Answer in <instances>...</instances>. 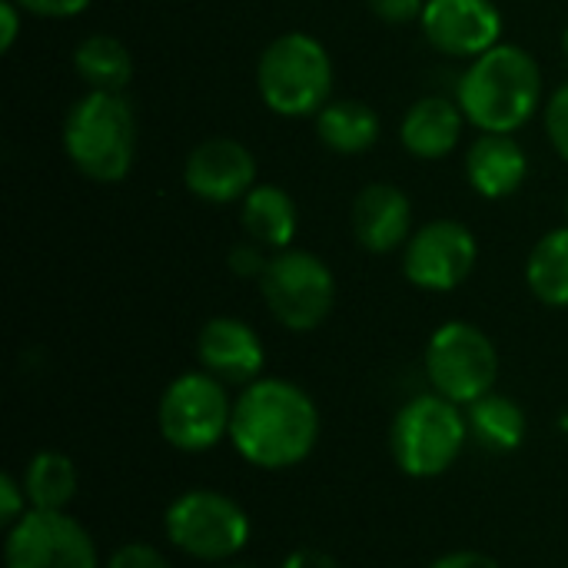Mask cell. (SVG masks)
Instances as JSON below:
<instances>
[{
	"instance_id": "836d02e7",
	"label": "cell",
	"mask_w": 568,
	"mask_h": 568,
	"mask_svg": "<svg viewBox=\"0 0 568 568\" xmlns=\"http://www.w3.org/2000/svg\"><path fill=\"white\" fill-rule=\"evenodd\" d=\"M566 223H568V196H566Z\"/></svg>"
},
{
	"instance_id": "5bb4252c",
	"label": "cell",
	"mask_w": 568,
	"mask_h": 568,
	"mask_svg": "<svg viewBox=\"0 0 568 568\" xmlns=\"http://www.w3.org/2000/svg\"><path fill=\"white\" fill-rule=\"evenodd\" d=\"M200 363L210 376L230 386H250L260 379L266 353L253 326L233 316H216L200 329L196 339Z\"/></svg>"
},
{
	"instance_id": "d4e9b609",
	"label": "cell",
	"mask_w": 568,
	"mask_h": 568,
	"mask_svg": "<svg viewBox=\"0 0 568 568\" xmlns=\"http://www.w3.org/2000/svg\"><path fill=\"white\" fill-rule=\"evenodd\" d=\"M106 568H170V566H166V559H163L153 546H146V542H126V546H120V549L110 556Z\"/></svg>"
},
{
	"instance_id": "277c9868",
	"label": "cell",
	"mask_w": 568,
	"mask_h": 568,
	"mask_svg": "<svg viewBox=\"0 0 568 568\" xmlns=\"http://www.w3.org/2000/svg\"><path fill=\"white\" fill-rule=\"evenodd\" d=\"M256 90L280 116H316L333 93V60L313 33H280L260 53Z\"/></svg>"
},
{
	"instance_id": "d6a6232c",
	"label": "cell",
	"mask_w": 568,
	"mask_h": 568,
	"mask_svg": "<svg viewBox=\"0 0 568 568\" xmlns=\"http://www.w3.org/2000/svg\"><path fill=\"white\" fill-rule=\"evenodd\" d=\"M562 53H566V63H568V23H566V30H562Z\"/></svg>"
},
{
	"instance_id": "d6986e66",
	"label": "cell",
	"mask_w": 568,
	"mask_h": 568,
	"mask_svg": "<svg viewBox=\"0 0 568 568\" xmlns=\"http://www.w3.org/2000/svg\"><path fill=\"white\" fill-rule=\"evenodd\" d=\"M316 136L339 156H359L379 140V116L363 100H329L316 113Z\"/></svg>"
},
{
	"instance_id": "f1b7e54d",
	"label": "cell",
	"mask_w": 568,
	"mask_h": 568,
	"mask_svg": "<svg viewBox=\"0 0 568 568\" xmlns=\"http://www.w3.org/2000/svg\"><path fill=\"white\" fill-rule=\"evenodd\" d=\"M27 13L33 17H53V20H67L83 13L93 0H17Z\"/></svg>"
},
{
	"instance_id": "5b68a950",
	"label": "cell",
	"mask_w": 568,
	"mask_h": 568,
	"mask_svg": "<svg viewBox=\"0 0 568 568\" xmlns=\"http://www.w3.org/2000/svg\"><path fill=\"white\" fill-rule=\"evenodd\" d=\"M469 436V419L446 396H416L406 403L393 423L389 443L393 459L406 476L433 479L443 476L463 453Z\"/></svg>"
},
{
	"instance_id": "7c38bea8",
	"label": "cell",
	"mask_w": 568,
	"mask_h": 568,
	"mask_svg": "<svg viewBox=\"0 0 568 568\" xmlns=\"http://www.w3.org/2000/svg\"><path fill=\"white\" fill-rule=\"evenodd\" d=\"M419 27L433 50L456 60H476L503 43V13L493 0H426Z\"/></svg>"
},
{
	"instance_id": "4dcf8cb0",
	"label": "cell",
	"mask_w": 568,
	"mask_h": 568,
	"mask_svg": "<svg viewBox=\"0 0 568 568\" xmlns=\"http://www.w3.org/2000/svg\"><path fill=\"white\" fill-rule=\"evenodd\" d=\"M283 568H339V566H336V559H333L329 552L313 549V546H303V549H296L293 556H286Z\"/></svg>"
},
{
	"instance_id": "1f68e13d",
	"label": "cell",
	"mask_w": 568,
	"mask_h": 568,
	"mask_svg": "<svg viewBox=\"0 0 568 568\" xmlns=\"http://www.w3.org/2000/svg\"><path fill=\"white\" fill-rule=\"evenodd\" d=\"M433 568H499V562L483 552H449L439 562H433Z\"/></svg>"
},
{
	"instance_id": "44dd1931",
	"label": "cell",
	"mask_w": 568,
	"mask_h": 568,
	"mask_svg": "<svg viewBox=\"0 0 568 568\" xmlns=\"http://www.w3.org/2000/svg\"><path fill=\"white\" fill-rule=\"evenodd\" d=\"M77 486H80V476H77L73 459L53 449L37 453L23 473L27 503L40 513H63L73 503Z\"/></svg>"
},
{
	"instance_id": "603a6c76",
	"label": "cell",
	"mask_w": 568,
	"mask_h": 568,
	"mask_svg": "<svg viewBox=\"0 0 568 568\" xmlns=\"http://www.w3.org/2000/svg\"><path fill=\"white\" fill-rule=\"evenodd\" d=\"M469 433L493 453H513L526 439V413L506 396H483L469 406Z\"/></svg>"
},
{
	"instance_id": "7402d4cb",
	"label": "cell",
	"mask_w": 568,
	"mask_h": 568,
	"mask_svg": "<svg viewBox=\"0 0 568 568\" xmlns=\"http://www.w3.org/2000/svg\"><path fill=\"white\" fill-rule=\"evenodd\" d=\"M526 283L546 306H568V223L549 230L529 253Z\"/></svg>"
},
{
	"instance_id": "3957f363",
	"label": "cell",
	"mask_w": 568,
	"mask_h": 568,
	"mask_svg": "<svg viewBox=\"0 0 568 568\" xmlns=\"http://www.w3.org/2000/svg\"><path fill=\"white\" fill-rule=\"evenodd\" d=\"M63 150L93 183H120L136 160V116L123 93L87 90L63 120Z\"/></svg>"
},
{
	"instance_id": "cb8c5ba5",
	"label": "cell",
	"mask_w": 568,
	"mask_h": 568,
	"mask_svg": "<svg viewBox=\"0 0 568 568\" xmlns=\"http://www.w3.org/2000/svg\"><path fill=\"white\" fill-rule=\"evenodd\" d=\"M546 133L556 153L568 163V83H562L546 103Z\"/></svg>"
},
{
	"instance_id": "7a4b0ae2",
	"label": "cell",
	"mask_w": 568,
	"mask_h": 568,
	"mask_svg": "<svg viewBox=\"0 0 568 568\" xmlns=\"http://www.w3.org/2000/svg\"><path fill=\"white\" fill-rule=\"evenodd\" d=\"M456 103L479 133H516L542 103V70L519 43H496L469 60L456 83Z\"/></svg>"
},
{
	"instance_id": "8992f818",
	"label": "cell",
	"mask_w": 568,
	"mask_h": 568,
	"mask_svg": "<svg viewBox=\"0 0 568 568\" xmlns=\"http://www.w3.org/2000/svg\"><path fill=\"white\" fill-rule=\"evenodd\" d=\"M260 293L273 320L293 333H310L326 323L336 303L329 266L310 250H280L260 276Z\"/></svg>"
},
{
	"instance_id": "6da1fadb",
	"label": "cell",
	"mask_w": 568,
	"mask_h": 568,
	"mask_svg": "<svg viewBox=\"0 0 568 568\" xmlns=\"http://www.w3.org/2000/svg\"><path fill=\"white\" fill-rule=\"evenodd\" d=\"M230 439L260 469L300 466L320 439L316 403L286 379H256L233 403Z\"/></svg>"
},
{
	"instance_id": "52a82bcc",
	"label": "cell",
	"mask_w": 568,
	"mask_h": 568,
	"mask_svg": "<svg viewBox=\"0 0 568 568\" xmlns=\"http://www.w3.org/2000/svg\"><path fill=\"white\" fill-rule=\"evenodd\" d=\"M426 376L439 396L456 406H473L489 396L499 376V353L493 339L463 320L439 326L426 346Z\"/></svg>"
},
{
	"instance_id": "4316f807",
	"label": "cell",
	"mask_w": 568,
	"mask_h": 568,
	"mask_svg": "<svg viewBox=\"0 0 568 568\" xmlns=\"http://www.w3.org/2000/svg\"><path fill=\"white\" fill-rule=\"evenodd\" d=\"M266 253H263V246L260 243H240V246H233L230 250V270L236 273V276H263L266 273Z\"/></svg>"
},
{
	"instance_id": "ffe728a7",
	"label": "cell",
	"mask_w": 568,
	"mask_h": 568,
	"mask_svg": "<svg viewBox=\"0 0 568 568\" xmlns=\"http://www.w3.org/2000/svg\"><path fill=\"white\" fill-rule=\"evenodd\" d=\"M73 70L87 90L123 93V87L133 80V57L123 40L110 33H90L73 50Z\"/></svg>"
},
{
	"instance_id": "ba28073f",
	"label": "cell",
	"mask_w": 568,
	"mask_h": 568,
	"mask_svg": "<svg viewBox=\"0 0 568 568\" xmlns=\"http://www.w3.org/2000/svg\"><path fill=\"white\" fill-rule=\"evenodd\" d=\"M166 536L180 552L200 562H220L250 542V519L236 499L213 489H193L170 503Z\"/></svg>"
},
{
	"instance_id": "e0dca14e",
	"label": "cell",
	"mask_w": 568,
	"mask_h": 568,
	"mask_svg": "<svg viewBox=\"0 0 568 568\" xmlns=\"http://www.w3.org/2000/svg\"><path fill=\"white\" fill-rule=\"evenodd\" d=\"M463 123L466 116L456 100L419 97L399 123V140L406 153H413L416 160H443L456 150L463 136Z\"/></svg>"
},
{
	"instance_id": "83f0119b",
	"label": "cell",
	"mask_w": 568,
	"mask_h": 568,
	"mask_svg": "<svg viewBox=\"0 0 568 568\" xmlns=\"http://www.w3.org/2000/svg\"><path fill=\"white\" fill-rule=\"evenodd\" d=\"M383 23H413L423 17L426 0H366Z\"/></svg>"
},
{
	"instance_id": "f546056e",
	"label": "cell",
	"mask_w": 568,
	"mask_h": 568,
	"mask_svg": "<svg viewBox=\"0 0 568 568\" xmlns=\"http://www.w3.org/2000/svg\"><path fill=\"white\" fill-rule=\"evenodd\" d=\"M20 13L23 7L17 0H0V50L10 53L20 37Z\"/></svg>"
},
{
	"instance_id": "e575fe53",
	"label": "cell",
	"mask_w": 568,
	"mask_h": 568,
	"mask_svg": "<svg viewBox=\"0 0 568 568\" xmlns=\"http://www.w3.org/2000/svg\"><path fill=\"white\" fill-rule=\"evenodd\" d=\"M562 426H566V429H568V416H566V419H562Z\"/></svg>"
},
{
	"instance_id": "8fae6325",
	"label": "cell",
	"mask_w": 568,
	"mask_h": 568,
	"mask_svg": "<svg viewBox=\"0 0 568 568\" xmlns=\"http://www.w3.org/2000/svg\"><path fill=\"white\" fill-rule=\"evenodd\" d=\"M7 568H100V559L77 519L30 509L7 532Z\"/></svg>"
},
{
	"instance_id": "9a60e30c",
	"label": "cell",
	"mask_w": 568,
	"mask_h": 568,
	"mask_svg": "<svg viewBox=\"0 0 568 568\" xmlns=\"http://www.w3.org/2000/svg\"><path fill=\"white\" fill-rule=\"evenodd\" d=\"M349 226L366 253H393L409 243L413 206L409 196L393 183H369L353 200Z\"/></svg>"
},
{
	"instance_id": "484cf974",
	"label": "cell",
	"mask_w": 568,
	"mask_h": 568,
	"mask_svg": "<svg viewBox=\"0 0 568 568\" xmlns=\"http://www.w3.org/2000/svg\"><path fill=\"white\" fill-rule=\"evenodd\" d=\"M27 493H23V486L10 476V473H3L0 476V523L3 526H17L27 513Z\"/></svg>"
},
{
	"instance_id": "2e32d148",
	"label": "cell",
	"mask_w": 568,
	"mask_h": 568,
	"mask_svg": "<svg viewBox=\"0 0 568 568\" xmlns=\"http://www.w3.org/2000/svg\"><path fill=\"white\" fill-rule=\"evenodd\" d=\"M529 156L513 133H479L466 153V180L486 200H506L523 190Z\"/></svg>"
},
{
	"instance_id": "30bf717a",
	"label": "cell",
	"mask_w": 568,
	"mask_h": 568,
	"mask_svg": "<svg viewBox=\"0 0 568 568\" xmlns=\"http://www.w3.org/2000/svg\"><path fill=\"white\" fill-rule=\"evenodd\" d=\"M479 260L473 230L459 220H433L403 246V273L426 293H449L469 280Z\"/></svg>"
},
{
	"instance_id": "4fadbf2b",
	"label": "cell",
	"mask_w": 568,
	"mask_h": 568,
	"mask_svg": "<svg viewBox=\"0 0 568 568\" xmlns=\"http://www.w3.org/2000/svg\"><path fill=\"white\" fill-rule=\"evenodd\" d=\"M183 183L206 203H236L256 186V156L233 136H210L190 150Z\"/></svg>"
},
{
	"instance_id": "ac0fdd59",
	"label": "cell",
	"mask_w": 568,
	"mask_h": 568,
	"mask_svg": "<svg viewBox=\"0 0 568 568\" xmlns=\"http://www.w3.org/2000/svg\"><path fill=\"white\" fill-rule=\"evenodd\" d=\"M240 223L253 243L263 250H290L296 230H300V210L296 200L276 186V183H256L240 200Z\"/></svg>"
},
{
	"instance_id": "9c48e42d",
	"label": "cell",
	"mask_w": 568,
	"mask_h": 568,
	"mask_svg": "<svg viewBox=\"0 0 568 568\" xmlns=\"http://www.w3.org/2000/svg\"><path fill=\"white\" fill-rule=\"evenodd\" d=\"M160 433L180 453H206L230 436L233 403L216 376L183 373L160 399Z\"/></svg>"
}]
</instances>
